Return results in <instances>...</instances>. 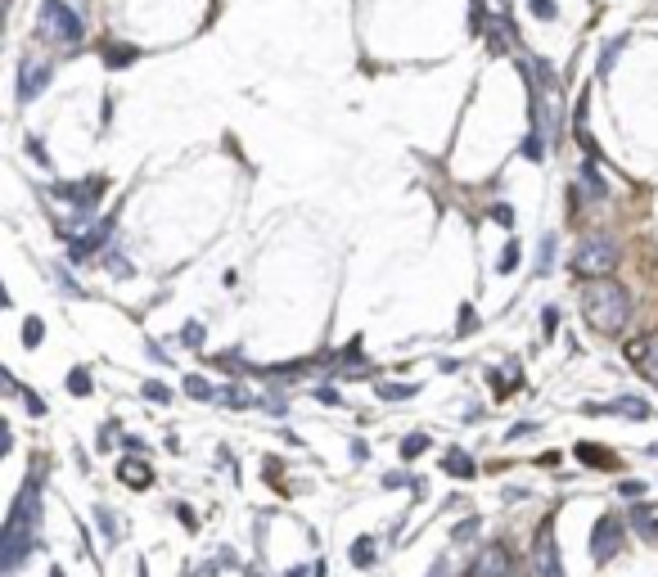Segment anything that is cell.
Instances as JSON below:
<instances>
[{"mask_svg":"<svg viewBox=\"0 0 658 577\" xmlns=\"http://www.w3.org/2000/svg\"><path fill=\"white\" fill-rule=\"evenodd\" d=\"M577 460L582 464H595V469H618V456H613V451H604V447H595V442H582Z\"/></svg>","mask_w":658,"mask_h":577,"instance_id":"12","label":"cell"},{"mask_svg":"<svg viewBox=\"0 0 658 577\" xmlns=\"http://www.w3.org/2000/svg\"><path fill=\"white\" fill-rule=\"evenodd\" d=\"M185 392H190L194 401H212V397H217V388H212L203 375H185Z\"/></svg>","mask_w":658,"mask_h":577,"instance_id":"19","label":"cell"},{"mask_svg":"<svg viewBox=\"0 0 658 577\" xmlns=\"http://www.w3.org/2000/svg\"><path fill=\"white\" fill-rule=\"evenodd\" d=\"M528 433H532V424H514V428H509L505 438H509V442H519V438H528Z\"/></svg>","mask_w":658,"mask_h":577,"instance_id":"38","label":"cell"},{"mask_svg":"<svg viewBox=\"0 0 658 577\" xmlns=\"http://www.w3.org/2000/svg\"><path fill=\"white\" fill-rule=\"evenodd\" d=\"M618 257H623V253H618V244L608 239V235H591V239L577 244V253H572V275L604 280V275H613Z\"/></svg>","mask_w":658,"mask_h":577,"instance_id":"4","label":"cell"},{"mask_svg":"<svg viewBox=\"0 0 658 577\" xmlns=\"http://www.w3.org/2000/svg\"><path fill=\"white\" fill-rule=\"evenodd\" d=\"M217 397L226 401V406H235V411H243V406H253V397L243 388H226V392H217Z\"/></svg>","mask_w":658,"mask_h":577,"instance_id":"24","label":"cell"},{"mask_svg":"<svg viewBox=\"0 0 658 577\" xmlns=\"http://www.w3.org/2000/svg\"><path fill=\"white\" fill-rule=\"evenodd\" d=\"M352 564H357V569H370V564H374V546H370V537L352 542Z\"/></svg>","mask_w":658,"mask_h":577,"instance_id":"20","label":"cell"},{"mask_svg":"<svg viewBox=\"0 0 658 577\" xmlns=\"http://www.w3.org/2000/svg\"><path fill=\"white\" fill-rule=\"evenodd\" d=\"M465 577H514V555H509V546H501V542L483 546L478 555H473Z\"/></svg>","mask_w":658,"mask_h":577,"instance_id":"7","label":"cell"},{"mask_svg":"<svg viewBox=\"0 0 658 577\" xmlns=\"http://www.w3.org/2000/svg\"><path fill=\"white\" fill-rule=\"evenodd\" d=\"M473 532H478V519H469V523H460V527H456L460 542H465V537H473Z\"/></svg>","mask_w":658,"mask_h":577,"instance_id":"37","label":"cell"},{"mask_svg":"<svg viewBox=\"0 0 658 577\" xmlns=\"http://www.w3.org/2000/svg\"><path fill=\"white\" fill-rule=\"evenodd\" d=\"M582 190H587L591 199H608V185H604L600 167H595V158H587V163H582Z\"/></svg>","mask_w":658,"mask_h":577,"instance_id":"14","label":"cell"},{"mask_svg":"<svg viewBox=\"0 0 658 577\" xmlns=\"http://www.w3.org/2000/svg\"><path fill=\"white\" fill-rule=\"evenodd\" d=\"M519 266V244H505V253H501V262H496V271H514Z\"/></svg>","mask_w":658,"mask_h":577,"instance_id":"28","label":"cell"},{"mask_svg":"<svg viewBox=\"0 0 658 577\" xmlns=\"http://www.w3.org/2000/svg\"><path fill=\"white\" fill-rule=\"evenodd\" d=\"M68 392H77V397H91V375H86V370H72V375H68Z\"/></svg>","mask_w":658,"mask_h":577,"instance_id":"26","label":"cell"},{"mask_svg":"<svg viewBox=\"0 0 658 577\" xmlns=\"http://www.w3.org/2000/svg\"><path fill=\"white\" fill-rule=\"evenodd\" d=\"M36 532H41V469L23 483L14 510H9V519H5V537H0V569L14 573L18 564H23V555L36 546Z\"/></svg>","mask_w":658,"mask_h":577,"instance_id":"1","label":"cell"},{"mask_svg":"<svg viewBox=\"0 0 658 577\" xmlns=\"http://www.w3.org/2000/svg\"><path fill=\"white\" fill-rule=\"evenodd\" d=\"M36 28H41V36L54 41V45H77L81 36H86V18H81L68 0H41V9H36Z\"/></svg>","mask_w":658,"mask_h":577,"instance_id":"3","label":"cell"},{"mask_svg":"<svg viewBox=\"0 0 658 577\" xmlns=\"http://www.w3.org/2000/svg\"><path fill=\"white\" fill-rule=\"evenodd\" d=\"M140 50L136 45H104V64L108 68H127V64H136Z\"/></svg>","mask_w":658,"mask_h":577,"instance_id":"18","label":"cell"},{"mask_svg":"<svg viewBox=\"0 0 658 577\" xmlns=\"http://www.w3.org/2000/svg\"><path fill=\"white\" fill-rule=\"evenodd\" d=\"M108 235H113V221H100V226H95L91 235H77V239L68 244V257H72V262H81V257H91V253L100 248V244H104Z\"/></svg>","mask_w":658,"mask_h":577,"instance_id":"11","label":"cell"},{"mask_svg":"<svg viewBox=\"0 0 658 577\" xmlns=\"http://www.w3.org/2000/svg\"><path fill=\"white\" fill-rule=\"evenodd\" d=\"M469 329H478V316H473V307L460 312V334H469Z\"/></svg>","mask_w":658,"mask_h":577,"instance_id":"34","label":"cell"},{"mask_svg":"<svg viewBox=\"0 0 658 577\" xmlns=\"http://www.w3.org/2000/svg\"><path fill=\"white\" fill-rule=\"evenodd\" d=\"M604 411H618V415H631V420H645V415H650V401H640V397H613Z\"/></svg>","mask_w":658,"mask_h":577,"instance_id":"17","label":"cell"},{"mask_svg":"<svg viewBox=\"0 0 658 577\" xmlns=\"http://www.w3.org/2000/svg\"><path fill=\"white\" fill-rule=\"evenodd\" d=\"M316 401H325V406H338V401H343V397H338L334 388H321V392H316Z\"/></svg>","mask_w":658,"mask_h":577,"instance_id":"35","label":"cell"},{"mask_svg":"<svg viewBox=\"0 0 658 577\" xmlns=\"http://www.w3.org/2000/svg\"><path fill=\"white\" fill-rule=\"evenodd\" d=\"M532 573L537 577H564V564H559V542H555V519H546L532 537Z\"/></svg>","mask_w":658,"mask_h":577,"instance_id":"6","label":"cell"},{"mask_svg":"<svg viewBox=\"0 0 658 577\" xmlns=\"http://www.w3.org/2000/svg\"><path fill=\"white\" fill-rule=\"evenodd\" d=\"M45 86H50V68L45 64H23V72H18V104H32L36 95L45 91Z\"/></svg>","mask_w":658,"mask_h":577,"instance_id":"10","label":"cell"},{"mask_svg":"<svg viewBox=\"0 0 658 577\" xmlns=\"http://www.w3.org/2000/svg\"><path fill=\"white\" fill-rule=\"evenodd\" d=\"M528 9L537 14L541 23H555L559 18V9H555V0H528Z\"/></svg>","mask_w":658,"mask_h":577,"instance_id":"25","label":"cell"},{"mask_svg":"<svg viewBox=\"0 0 658 577\" xmlns=\"http://www.w3.org/2000/svg\"><path fill=\"white\" fill-rule=\"evenodd\" d=\"M442 464H446V474H451V478H473V474H478L473 456H465V451H446V460H442Z\"/></svg>","mask_w":658,"mask_h":577,"instance_id":"16","label":"cell"},{"mask_svg":"<svg viewBox=\"0 0 658 577\" xmlns=\"http://www.w3.org/2000/svg\"><path fill=\"white\" fill-rule=\"evenodd\" d=\"M144 397L163 406V401H172V392H167V384H158V379H149V384H144Z\"/></svg>","mask_w":658,"mask_h":577,"instance_id":"27","label":"cell"},{"mask_svg":"<svg viewBox=\"0 0 658 577\" xmlns=\"http://www.w3.org/2000/svg\"><path fill=\"white\" fill-rule=\"evenodd\" d=\"M618 550H623V519L604 514V519L595 523V546H591V555H595V564H604L608 555H618Z\"/></svg>","mask_w":658,"mask_h":577,"instance_id":"9","label":"cell"},{"mask_svg":"<svg viewBox=\"0 0 658 577\" xmlns=\"http://www.w3.org/2000/svg\"><path fill=\"white\" fill-rule=\"evenodd\" d=\"M117 478L127 487H149L154 483V469H149V464H140V460H122L117 464Z\"/></svg>","mask_w":658,"mask_h":577,"instance_id":"13","label":"cell"},{"mask_svg":"<svg viewBox=\"0 0 658 577\" xmlns=\"http://www.w3.org/2000/svg\"><path fill=\"white\" fill-rule=\"evenodd\" d=\"M623 357L636 365V375H645V379L658 388V334H636V338H627Z\"/></svg>","mask_w":658,"mask_h":577,"instance_id":"8","label":"cell"},{"mask_svg":"<svg viewBox=\"0 0 658 577\" xmlns=\"http://www.w3.org/2000/svg\"><path fill=\"white\" fill-rule=\"evenodd\" d=\"M424 447H429V433H410L406 442H401V456H406V460H415Z\"/></svg>","mask_w":658,"mask_h":577,"instance_id":"23","label":"cell"},{"mask_svg":"<svg viewBox=\"0 0 658 577\" xmlns=\"http://www.w3.org/2000/svg\"><path fill=\"white\" fill-rule=\"evenodd\" d=\"M289 577H325V564H302V569H289Z\"/></svg>","mask_w":658,"mask_h":577,"instance_id":"33","label":"cell"},{"mask_svg":"<svg viewBox=\"0 0 658 577\" xmlns=\"http://www.w3.org/2000/svg\"><path fill=\"white\" fill-rule=\"evenodd\" d=\"M631 523L640 527L645 542H654V546H658V519H654V510H650V505H631Z\"/></svg>","mask_w":658,"mask_h":577,"instance_id":"15","label":"cell"},{"mask_svg":"<svg viewBox=\"0 0 658 577\" xmlns=\"http://www.w3.org/2000/svg\"><path fill=\"white\" fill-rule=\"evenodd\" d=\"M618 50H623V36H618V41H613V45H608V50L600 55V72H608V68H613V59H618Z\"/></svg>","mask_w":658,"mask_h":577,"instance_id":"32","label":"cell"},{"mask_svg":"<svg viewBox=\"0 0 658 577\" xmlns=\"http://www.w3.org/2000/svg\"><path fill=\"white\" fill-rule=\"evenodd\" d=\"M180 343H185V348H199V343H203V325H185V329H180Z\"/></svg>","mask_w":658,"mask_h":577,"instance_id":"30","label":"cell"},{"mask_svg":"<svg viewBox=\"0 0 658 577\" xmlns=\"http://www.w3.org/2000/svg\"><path fill=\"white\" fill-rule=\"evenodd\" d=\"M582 312H587V321L600 329V334H618V329L627 325V316H631V293L623 285H613V280H595V285L582 293Z\"/></svg>","mask_w":658,"mask_h":577,"instance_id":"2","label":"cell"},{"mask_svg":"<svg viewBox=\"0 0 658 577\" xmlns=\"http://www.w3.org/2000/svg\"><path fill=\"white\" fill-rule=\"evenodd\" d=\"M379 397L401 401V397H415V384H379Z\"/></svg>","mask_w":658,"mask_h":577,"instance_id":"22","label":"cell"},{"mask_svg":"<svg viewBox=\"0 0 658 577\" xmlns=\"http://www.w3.org/2000/svg\"><path fill=\"white\" fill-rule=\"evenodd\" d=\"M492 221L509 230V226H514V207H509V203H505V207H492Z\"/></svg>","mask_w":658,"mask_h":577,"instance_id":"31","label":"cell"},{"mask_svg":"<svg viewBox=\"0 0 658 577\" xmlns=\"http://www.w3.org/2000/svg\"><path fill=\"white\" fill-rule=\"evenodd\" d=\"M95 523H100V532L108 537V542H113V532H117V523H113V514H108L104 505H100V510H95Z\"/></svg>","mask_w":658,"mask_h":577,"instance_id":"29","label":"cell"},{"mask_svg":"<svg viewBox=\"0 0 658 577\" xmlns=\"http://www.w3.org/2000/svg\"><path fill=\"white\" fill-rule=\"evenodd\" d=\"M104 190H108L104 176H86V181H72V185H68V181H59V185H54V199L72 203V212H77V217H72V226H81V221H86V212L100 203Z\"/></svg>","mask_w":658,"mask_h":577,"instance_id":"5","label":"cell"},{"mask_svg":"<svg viewBox=\"0 0 658 577\" xmlns=\"http://www.w3.org/2000/svg\"><path fill=\"white\" fill-rule=\"evenodd\" d=\"M41 338H45V325L36 321V316H32V321H23V348H36Z\"/></svg>","mask_w":658,"mask_h":577,"instance_id":"21","label":"cell"},{"mask_svg":"<svg viewBox=\"0 0 658 577\" xmlns=\"http://www.w3.org/2000/svg\"><path fill=\"white\" fill-rule=\"evenodd\" d=\"M50 577H64V569H50Z\"/></svg>","mask_w":658,"mask_h":577,"instance_id":"39","label":"cell"},{"mask_svg":"<svg viewBox=\"0 0 658 577\" xmlns=\"http://www.w3.org/2000/svg\"><path fill=\"white\" fill-rule=\"evenodd\" d=\"M618 492L623 496H645V483H618Z\"/></svg>","mask_w":658,"mask_h":577,"instance_id":"36","label":"cell"}]
</instances>
